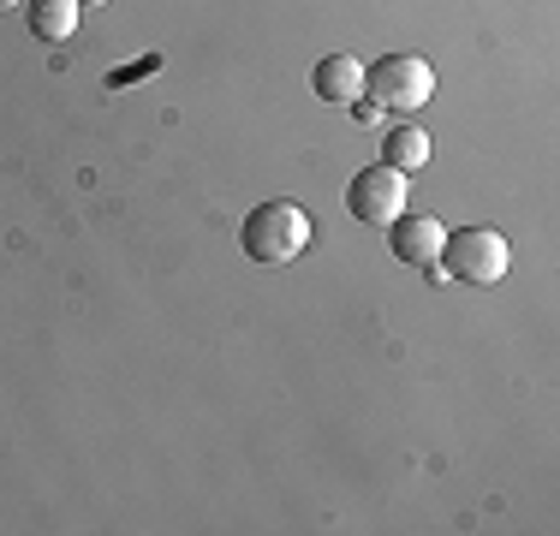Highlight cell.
Here are the masks:
<instances>
[{
    "label": "cell",
    "instance_id": "1",
    "mask_svg": "<svg viewBox=\"0 0 560 536\" xmlns=\"http://www.w3.org/2000/svg\"><path fill=\"white\" fill-rule=\"evenodd\" d=\"M304 245H311V214L299 203H287V197L257 203L238 221V250H245L250 263H292Z\"/></svg>",
    "mask_w": 560,
    "mask_h": 536
},
{
    "label": "cell",
    "instance_id": "2",
    "mask_svg": "<svg viewBox=\"0 0 560 536\" xmlns=\"http://www.w3.org/2000/svg\"><path fill=\"white\" fill-rule=\"evenodd\" d=\"M364 90L376 107L418 114V107L435 96V66L423 60V54H382L376 66H364Z\"/></svg>",
    "mask_w": 560,
    "mask_h": 536
},
{
    "label": "cell",
    "instance_id": "3",
    "mask_svg": "<svg viewBox=\"0 0 560 536\" xmlns=\"http://www.w3.org/2000/svg\"><path fill=\"white\" fill-rule=\"evenodd\" d=\"M506 263H513V250L495 226H459L442 238V268L459 287H495V280H506Z\"/></svg>",
    "mask_w": 560,
    "mask_h": 536
},
{
    "label": "cell",
    "instance_id": "4",
    "mask_svg": "<svg viewBox=\"0 0 560 536\" xmlns=\"http://www.w3.org/2000/svg\"><path fill=\"white\" fill-rule=\"evenodd\" d=\"M346 209L364 226H388L394 214H406V173H394L388 161H370V167L352 173V185H346Z\"/></svg>",
    "mask_w": 560,
    "mask_h": 536
},
{
    "label": "cell",
    "instance_id": "5",
    "mask_svg": "<svg viewBox=\"0 0 560 536\" xmlns=\"http://www.w3.org/2000/svg\"><path fill=\"white\" fill-rule=\"evenodd\" d=\"M442 238H447V226L435 221V214H394L388 221V250L399 263L423 268V275L442 268Z\"/></svg>",
    "mask_w": 560,
    "mask_h": 536
},
{
    "label": "cell",
    "instance_id": "6",
    "mask_svg": "<svg viewBox=\"0 0 560 536\" xmlns=\"http://www.w3.org/2000/svg\"><path fill=\"white\" fill-rule=\"evenodd\" d=\"M311 90L323 102H335V107H352L358 96H364V60L358 54H323L316 60V72H311Z\"/></svg>",
    "mask_w": 560,
    "mask_h": 536
},
{
    "label": "cell",
    "instance_id": "7",
    "mask_svg": "<svg viewBox=\"0 0 560 536\" xmlns=\"http://www.w3.org/2000/svg\"><path fill=\"white\" fill-rule=\"evenodd\" d=\"M78 0H24V24H31V36L36 43H72V31H78Z\"/></svg>",
    "mask_w": 560,
    "mask_h": 536
},
{
    "label": "cell",
    "instance_id": "8",
    "mask_svg": "<svg viewBox=\"0 0 560 536\" xmlns=\"http://www.w3.org/2000/svg\"><path fill=\"white\" fill-rule=\"evenodd\" d=\"M382 161H388L394 173H418V167H430V131H418V126H394L388 138H382Z\"/></svg>",
    "mask_w": 560,
    "mask_h": 536
},
{
    "label": "cell",
    "instance_id": "9",
    "mask_svg": "<svg viewBox=\"0 0 560 536\" xmlns=\"http://www.w3.org/2000/svg\"><path fill=\"white\" fill-rule=\"evenodd\" d=\"M352 119H358V126H376V119H382V107H376V102H364V96H358V102H352Z\"/></svg>",
    "mask_w": 560,
    "mask_h": 536
},
{
    "label": "cell",
    "instance_id": "10",
    "mask_svg": "<svg viewBox=\"0 0 560 536\" xmlns=\"http://www.w3.org/2000/svg\"><path fill=\"white\" fill-rule=\"evenodd\" d=\"M78 7H108V0H78Z\"/></svg>",
    "mask_w": 560,
    "mask_h": 536
},
{
    "label": "cell",
    "instance_id": "11",
    "mask_svg": "<svg viewBox=\"0 0 560 536\" xmlns=\"http://www.w3.org/2000/svg\"><path fill=\"white\" fill-rule=\"evenodd\" d=\"M0 7H24V0H0Z\"/></svg>",
    "mask_w": 560,
    "mask_h": 536
}]
</instances>
